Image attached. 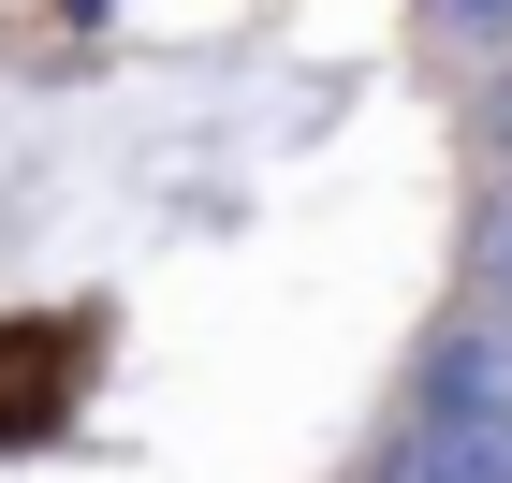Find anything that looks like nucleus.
Here are the masks:
<instances>
[{
  "instance_id": "nucleus-1",
  "label": "nucleus",
  "mask_w": 512,
  "mask_h": 483,
  "mask_svg": "<svg viewBox=\"0 0 512 483\" xmlns=\"http://www.w3.org/2000/svg\"><path fill=\"white\" fill-rule=\"evenodd\" d=\"M512 469V322H454L425 366H410V410H395L381 483H498Z\"/></svg>"
},
{
  "instance_id": "nucleus-2",
  "label": "nucleus",
  "mask_w": 512,
  "mask_h": 483,
  "mask_svg": "<svg viewBox=\"0 0 512 483\" xmlns=\"http://www.w3.org/2000/svg\"><path fill=\"white\" fill-rule=\"evenodd\" d=\"M469 279H483V322H512V176L483 191V220H469Z\"/></svg>"
},
{
  "instance_id": "nucleus-3",
  "label": "nucleus",
  "mask_w": 512,
  "mask_h": 483,
  "mask_svg": "<svg viewBox=\"0 0 512 483\" xmlns=\"http://www.w3.org/2000/svg\"><path fill=\"white\" fill-rule=\"evenodd\" d=\"M439 30H454V44H483V59H498V44H512V0H439Z\"/></svg>"
},
{
  "instance_id": "nucleus-4",
  "label": "nucleus",
  "mask_w": 512,
  "mask_h": 483,
  "mask_svg": "<svg viewBox=\"0 0 512 483\" xmlns=\"http://www.w3.org/2000/svg\"><path fill=\"white\" fill-rule=\"evenodd\" d=\"M469 118H483V147L512 161V44H498V59H483V103H469Z\"/></svg>"
}]
</instances>
